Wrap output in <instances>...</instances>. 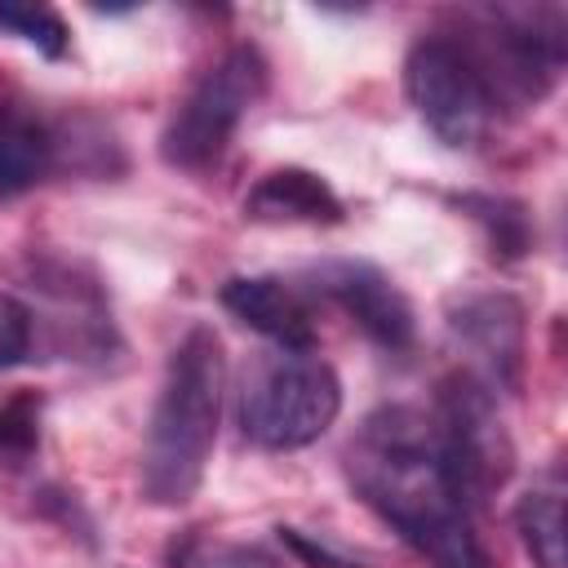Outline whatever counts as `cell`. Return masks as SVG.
Returning <instances> with one entry per match:
<instances>
[{
	"instance_id": "8",
	"label": "cell",
	"mask_w": 568,
	"mask_h": 568,
	"mask_svg": "<svg viewBox=\"0 0 568 568\" xmlns=\"http://www.w3.org/2000/svg\"><path fill=\"white\" fill-rule=\"evenodd\" d=\"M311 280L328 302H337L351 315V324L373 346H382L390 355L413 346V337H417L413 302L399 293V284L382 266H373L364 257H328V262L311 266Z\"/></svg>"
},
{
	"instance_id": "18",
	"label": "cell",
	"mask_w": 568,
	"mask_h": 568,
	"mask_svg": "<svg viewBox=\"0 0 568 568\" xmlns=\"http://www.w3.org/2000/svg\"><path fill=\"white\" fill-rule=\"evenodd\" d=\"M31 337H36V320L27 302H18L13 293H0V373L31 355Z\"/></svg>"
},
{
	"instance_id": "16",
	"label": "cell",
	"mask_w": 568,
	"mask_h": 568,
	"mask_svg": "<svg viewBox=\"0 0 568 568\" xmlns=\"http://www.w3.org/2000/svg\"><path fill=\"white\" fill-rule=\"evenodd\" d=\"M0 31L36 44L44 58H62L67 53V22L58 18V9L49 4H18V0H0Z\"/></svg>"
},
{
	"instance_id": "5",
	"label": "cell",
	"mask_w": 568,
	"mask_h": 568,
	"mask_svg": "<svg viewBox=\"0 0 568 568\" xmlns=\"http://www.w3.org/2000/svg\"><path fill=\"white\" fill-rule=\"evenodd\" d=\"M262 93H266V58L253 44L226 49L173 106V115L160 133L164 164L186 169V173L209 169L226 151L240 120L253 111V102Z\"/></svg>"
},
{
	"instance_id": "17",
	"label": "cell",
	"mask_w": 568,
	"mask_h": 568,
	"mask_svg": "<svg viewBox=\"0 0 568 568\" xmlns=\"http://www.w3.org/2000/svg\"><path fill=\"white\" fill-rule=\"evenodd\" d=\"M40 444V395L22 390L0 404V457H27Z\"/></svg>"
},
{
	"instance_id": "15",
	"label": "cell",
	"mask_w": 568,
	"mask_h": 568,
	"mask_svg": "<svg viewBox=\"0 0 568 568\" xmlns=\"http://www.w3.org/2000/svg\"><path fill=\"white\" fill-rule=\"evenodd\" d=\"M169 568H284V564L262 546L191 532L169 550Z\"/></svg>"
},
{
	"instance_id": "19",
	"label": "cell",
	"mask_w": 568,
	"mask_h": 568,
	"mask_svg": "<svg viewBox=\"0 0 568 568\" xmlns=\"http://www.w3.org/2000/svg\"><path fill=\"white\" fill-rule=\"evenodd\" d=\"M280 541L297 555V559H306L311 568H359L355 559H346V555H337L333 546H324V541H315V537H306L302 528H280Z\"/></svg>"
},
{
	"instance_id": "2",
	"label": "cell",
	"mask_w": 568,
	"mask_h": 568,
	"mask_svg": "<svg viewBox=\"0 0 568 568\" xmlns=\"http://www.w3.org/2000/svg\"><path fill=\"white\" fill-rule=\"evenodd\" d=\"M222 390H226L222 337L209 324H195L169 355L160 399L146 426L142 497L151 506H182L195 497L217 444Z\"/></svg>"
},
{
	"instance_id": "10",
	"label": "cell",
	"mask_w": 568,
	"mask_h": 568,
	"mask_svg": "<svg viewBox=\"0 0 568 568\" xmlns=\"http://www.w3.org/2000/svg\"><path fill=\"white\" fill-rule=\"evenodd\" d=\"M217 302L240 324L271 337L280 351H315V342H320L306 297L280 275H231L222 284Z\"/></svg>"
},
{
	"instance_id": "11",
	"label": "cell",
	"mask_w": 568,
	"mask_h": 568,
	"mask_svg": "<svg viewBox=\"0 0 568 568\" xmlns=\"http://www.w3.org/2000/svg\"><path fill=\"white\" fill-rule=\"evenodd\" d=\"M342 200L337 191L311 173V169H271L248 195H244V217L253 222H311V226H333L342 222Z\"/></svg>"
},
{
	"instance_id": "9",
	"label": "cell",
	"mask_w": 568,
	"mask_h": 568,
	"mask_svg": "<svg viewBox=\"0 0 568 568\" xmlns=\"http://www.w3.org/2000/svg\"><path fill=\"white\" fill-rule=\"evenodd\" d=\"M453 337L484 368V382L497 390L524 386V302L510 293H466L448 306Z\"/></svg>"
},
{
	"instance_id": "14",
	"label": "cell",
	"mask_w": 568,
	"mask_h": 568,
	"mask_svg": "<svg viewBox=\"0 0 568 568\" xmlns=\"http://www.w3.org/2000/svg\"><path fill=\"white\" fill-rule=\"evenodd\" d=\"M457 209H466L484 226L493 257L515 262V257H524L532 248V222H528V209L519 200H506V195H457Z\"/></svg>"
},
{
	"instance_id": "7",
	"label": "cell",
	"mask_w": 568,
	"mask_h": 568,
	"mask_svg": "<svg viewBox=\"0 0 568 568\" xmlns=\"http://www.w3.org/2000/svg\"><path fill=\"white\" fill-rule=\"evenodd\" d=\"M435 430L448 457V470L466 497V506H484L515 470V439L493 399V386L479 373H453L435 399Z\"/></svg>"
},
{
	"instance_id": "12",
	"label": "cell",
	"mask_w": 568,
	"mask_h": 568,
	"mask_svg": "<svg viewBox=\"0 0 568 568\" xmlns=\"http://www.w3.org/2000/svg\"><path fill=\"white\" fill-rule=\"evenodd\" d=\"M58 160V142L53 133L18 111V106H0V200H13L22 191H31Z\"/></svg>"
},
{
	"instance_id": "4",
	"label": "cell",
	"mask_w": 568,
	"mask_h": 568,
	"mask_svg": "<svg viewBox=\"0 0 568 568\" xmlns=\"http://www.w3.org/2000/svg\"><path fill=\"white\" fill-rule=\"evenodd\" d=\"M475 36L462 44L475 53L497 102H541L564 71V9L559 4H497L479 9Z\"/></svg>"
},
{
	"instance_id": "1",
	"label": "cell",
	"mask_w": 568,
	"mask_h": 568,
	"mask_svg": "<svg viewBox=\"0 0 568 568\" xmlns=\"http://www.w3.org/2000/svg\"><path fill=\"white\" fill-rule=\"evenodd\" d=\"M342 462L364 506H373L430 568H493L430 413L413 404L373 408Z\"/></svg>"
},
{
	"instance_id": "13",
	"label": "cell",
	"mask_w": 568,
	"mask_h": 568,
	"mask_svg": "<svg viewBox=\"0 0 568 568\" xmlns=\"http://www.w3.org/2000/svg\"><path fill=\"white\" fill-rule=\"evenodd\" d=\"M515 528L537 568H568L564 555V470L550 466L515 506Z\"/></svg>"
},
{
	"instance_id": "3",
	"label": "cell",
	"mask_w": 568,
	"mask_h": 568,
	"mask_svg": "<svg viewBox=\"0 0 568 568\" xmlns=\"http://www.w3.org/2000/svg\"><path fill=\"white\" fill-rule=\"evenodd\" d=\"M342 413V382L315 351H262L240 377V430L257 448L315 444Z\"/></svg>"
},
{
	"instance_id": "6",
	"label": "cell",
	"mask_w": 568,
	"mask_h": 568,
	"mask_svg": "<svg viewBox=\"0 0 568 568\" xmlns=\"http://www.w3.org/2000/svg\"><path fill=\"white\" fill-rule=\"evenodd\" d=\"M404 93L444 146H475L497 120V93L475 53L453 36H422L404 58Z\"/></svg>"
}]
</instances>
